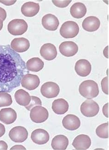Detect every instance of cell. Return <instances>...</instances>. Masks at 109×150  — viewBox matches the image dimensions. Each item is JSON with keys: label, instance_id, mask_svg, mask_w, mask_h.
I'll return each instance as SVG.
<instances>
[{"label": "cell", "instance_id": "cell-1", "mask_svg": "<svg viewBox=\"0 0 109 150\" xmlns=\"http://www.w3.org/2000/svg\"><path fill=\"white\" fill-rule=\"evenodd\" d=\"M29 73L26 64L10 45H0V92H12Z\"/></svg>", "mask_w": 109, "mask_h": 150}, {"label": "cell", "instance_id": "cell-2", "mask_svg": "<svg viewBox=\"0 0 109 150\" xmlns=\"http://www.w3.org/2000/svg\"><path fill=\"white\" fill-rule=\"evenodd\" d=\"M80 94L85 98L92 99L99 94L98 85L92 80H87L81 83L79 87Z\"/></svg>", "mask_w": 109, "mask_h": 150}, {"label": "cell", "instance_id": "cell-3", "mask_svg": "<svg viewBox=\"0 0 109 150\" xmlns=\"http://www.w3.org/2000/svg\"><path fill=\"white\" fill-rule=\"evenodd\" d=\"M79 32V27L76 23L72 21L66 22L62 25L60 34L66 39L73 38L77 36Z\"/></svg>", "mask_w": 109, "mask_h": 150}, {"label": "cell", "instance_id": "cell-4", "mask_svg": "<svg viewBox=\"0 0 109 150\" xmlns=\"http://www.w3.org/2000/svg\"><path fill=\"white\" fill-rule=\"evenodd\" d=\"M27 29V23L24 19H13L8 24V31L13 35H22L26 33Z\"/></svg>", "mask_w": 109, "mask_h": 150}, {"label": "cell", "instance_id": "cell-5", "mask_svg": "<svg viewBox=\"0 0 109 150\" xmlns=\"http://www.w3.org/2000/svg\"><path fill=\"white\" fill-rule=\"evenodd\" d=\"M80 110L84 116L87 117H93L98 114L100 107L94 100L88 99L81 105Z\"/></svg>", "mask_w": 109, "mask_h": 150}, {"label": "cell", "instance_id": "cell-6", "mask_svg": "<svg viewBox=\"0 0 109 150\" xmlns=\"http://www.w3.org/2000/svg\"><path fill=\"white\" fill-rule=\"evenodd\" d=\"M30 117L34 123H43L48 120V112L44 107L41 106H36L31 110Z\"/></svg>", "mask_w": 109, "mask_h": 150}, {"label": "cell", "instance_id": "cell-7", "mask_svg": "<svg viewBox=\"0 0 109 150\" xmlns=\"http://www.w3.org/2000/svg\"><path fill=\"white\" fill-rule=\"evenodd\" d=\"M59 91V86L53 82L45 83L41 88V92L42 95L47 98H53L57 97Z\"/></svg>", "mask_w": 109, "mask_h": 150}, {"label": "cell", "instance_id": "cell-8", "mask_svg": "<svg viewBox=\"0 0 109 150\" xmlns=\"http://www.w3.org/2000/svg\"><path fill=\"white\" fill-rule=\"evenodd\" d=\"M9 137L13 142L22 143L26 141L28 137L26 129L22 126H16L10 131Z\"/></svg>", "mask_w": 109, "mask_h": 150}, {"label": "cell", "instance_id": "cell-9", "mask_svg": "<svg viewBox=\"0 0 109 150\" xmlns=\"http://www.w3.org/2000/svg\"><path fill=\"white\" fill-rule=\"evenodd\" d=\"M40 83V81L38 76L29 73L23 76L21 81L22 86L29 91L36 89L39 86Z\"/></svg>", "mask_w": 109, "mask_h": 150}, {"label": "cell", "instance_id": "cell-10", "mask_svg": "<svg viewBox=\"0 0 109 150\" xmlns=\"http://www.w3.org/2000/svg\"><path fill=\"white\" fill-rule=\"evenodd\" d=\"M60 52L66 57L74 56L78 51L77 44L73 41H65L62 43L59 47Z\"/></svg>", "mask_w": 109, "mask_h": 150}, {"label": "cell", "instance_id": "cell-11", "mask_svg": "<svg viewBox=\"0 0 109 150\" xmlns=\"http://www.w3.org/2000/svg\"><path fill=\"white\" fill-rule=\"evenodd\" d=\"M75 69L79 76L87 77L91 73L92 66L87 60L80 59L76 63Z\"/></svg>", "mask_w": 109, "mask_h": 150}, {"label": "cell", "instance_id": "cell-12", "mask_svg": "<svg viewBox=\"0 0 109 150\" xmlns=\"http://www.w3.org/2000/svg\"><path fill=\"white\" fill-rule=\"evenodd\" d=\"M41 56L47 61H52L57 56V51L54 45L51 43L45 44L40 51Z\"/></svg>", "mask_w": 109, "mask_h": 150}, {"label": "cell", "instance_id": "cell-13", "mask_svg": "<svg viewBox=\"0 0 109 150\" xmlns=\"http://www.w3.org/2000/svg\"><path fill=\"white\" fill-rule=\"evenodd\" d=\"M63 125L67 130H76L81 125V121L78 117L73 114H68L62 120Z\"/></svg>", "mask_w": 109, "mask_h": 150}, {"label": "cell", "instance_id": "cell-14", "mask_svg": "<svg viewBox=\"0 0 109 150\" xmlns=\"http://www.w3.org/2000/svg\"><path fill=\"white\" fill-rule=\"evenodd\" d=\"M49 134L43 129H38L34 130L31 134V139L36 144L44 145L49 140Z\"/></svg>", "mask_w": 109, "mask_h": 150}, {"label": "cell", "instance_id": "cell-15", "mask_svg": "<svg viewBox=\"0 0 109 150\" xmlns=\"http://www.w3.org/2000/svg\"><path fill=\"white\" fill-rule=\"evenodd\" d=\"M10 47L15 52L21 53L29 49L30 42L27 39L23 37L15 38L11 42Z\"/></svg>", "mask_w": 109, "mask_h": 150}, {"label": "cell", "instance_id": "cell-16", "mask_svg": "<svg viewBox=\"0 0 109 150\" xmlns=\"http://www.w3.org/2000/svg\"><path fill=\"white\" fill-rule=\"evenodd\" d=\"M72 146L76 150H87L91 145V139L86 134H80L75 139Z\"/></svg>", "mask_w": 109, "mask_h": 150}, {"label": "cell", "instance_id": "cell-17", "mask_svg": "<svg viewBox=\"0 0 109 150\" xmlns=\"http://www.w3.org/2000/svg\"><path fill=\"white\" fill-rule=\"evenodd\" d=\"M41 23L45 29L49 31L57 30L59 24L58 18L52 14H48L43 16Z\"/></svg>", "mask_w": 109, "mask_h": 150}, {"label": "cell", "instance_id": "cell-18", "mask_svg": "<svg viewBox=\"0 0 109 150\" xmlns=\"http://www.w3.org/2000/svg\"><path fill=\"white\" fill-rule=\"evenodd\" d=\"M17 113L11 108H2L0 111V121L6 125L13 124L17 119Z\"/></svg>", "mask_w": 109, "mask_h": 150}, {"label": "cell", "instance_id": "cell-19", "mask_svg": "<svg viewBox=\"0 0 109 150\" xmlns=\"http://www.w3.org/2000/svg\"><path fill=\"white\" fill-rule=\"evenodd\" d=\"M100 25V19L95 16L87 17L83 21V29L88 32H94L98 30Z\"/></svg>", "mask_w": 109, "mask_h": 150}, {"label": "cell", "instance_id": "cell-20", "mask_svg": "<svg viewBox=\"0 0 109 150\" xmlns=\"http://www.w3.org/2000/svg\"><path fill=\"white\" fill-rule=\"evenodd\" d=\"M39 10V4L32 1L24 3L22 6L21 9L23 14L27 17H32L36 16Z\"/></svg>", "mask_w": 109, "mask_h": 150}, {"label": "cell", "instance_id": "cell-21", "mask_svg": "<svg viewBox=\"0 0 109 150\" xmlns=\"http://www.w3.org/2000/svg\"><path fill=\"white\" fill-rule=\"evenodd\" d=\"M69 145V140L65 135H58L52 139V148L53 150H66Z\"/></svg>", "mask_w": 109, "mask_h": 150}, {"label": "cell", "instance_id": "cell-22", "mask_svg": "<svg viewBox=\"0 0 109 150\" xmlns=\"http://www.w3.org/2000/svg\"><path fill=\"white\" fill-rule=\"evenodd\" d=\"M69 107V104L66 100L60 98L53 101L52 108L56 114L62 115L68 111Z\"/></svg>", "mask_w": 109, "mask_h": 150}, {"label": "cell", "instance_id": "cell-23", "mask_svg": "<svg viewBox=\"0 0 109 150\" xmlns=\"http://www.w3.org/2000/svg\"><path fill=\"white\" fill-rule=\"evenodd\" d=\"M87 11L86 6L82 2L74 3L70 9L71 16L76 18H81L84 17Z\"/></svg>", "mask_w": 109, "mask_h": 150}, {"label": "cell", "instance_id": "cell-24", "mask_svg": "<svg viewBox=\"0 0 109 150\" xmlns=\"http://www.w3.org/2000/svg\"><path fill=\"white\" fill-rule=\"evenodd\" d=\"M15 100L20 106H26L31 101V96L29 93L23 89H19L15 92L14 95Z\"/></svg>", "mask_w": 109, "mask_h": 150}, {"label": "cell", "instance_id": "cell-25", "mask_svg": "<svg viewBox=\"0 0 109 150\" xmlns=\"http://www.w3.org/2000/svg\"><path fill=\"white\" fill-rule=\"evenodd\" d=\"M43 62L38 57H33L27 61L26 66L29 71L38 72L43 69L44 67Z\"/></svg>", "mask_w": 109, "mask_h": 150}, {"label": "cell", "instance_id": "cell-26", "mask_svg": "<svg viewBox=\"0 0 109 150\" xmlns=\"http://www.w3.org/2000/svg\"><path fill=\"white\" fill-rule=\"evenodd\" d=\"M96 133L98 137L101 138H109V122L100 125L96 129Z\"/></svg>", "mask_w": 109, "mask_h": 150}, {"label": "cell", "instance_id": "cell-27", "mask_svg": "<svg viewBox=\"0 0 109 150\" xmlns=\"http://www.w3.org/2000/svg\"><path fill=\"white\" fill-rule=\"evenodd\" d=\"M13 103L11 96L6 92H0V108L8 107Z\"/></svg>", "mask_w": 109, "mask_h": 150}, {"label": "cell", "instance_id": "cell-28", "mask_svg": "<svg viewBox=\"0 0 109 150\" xmlns=\"http://www.w3.org/2000/svg\"><path fill=\"white\" fill-rule=\"evenodd\" d=\"M41 102L40 99L35 96H31V101L27 106H25L26 109L31 111L34 107L37 106H41Z\"/></svg>", "mask_w": 109, "mask_h": 150}, {"label": "cell", "instance_id": "cell-29", "mask_svg": "<svg viewBox=\"0 0 109 150\" xmlns=\"http://www.w3.org/2000/svg\"><path fill=\"white\" fill-rule=\"evenodd\" d=\"M102 90L105 94L109 95V79L108 77L104 78L101 82Z\"/></svg>", "mask_w": 109, "mask_h": 150}, {"label": "cell", "instance_id": "cell-30", "mask_svg": "<svg viewBox=\"0 0 109 150\" xmlns=\"http://www.w3.org/2000/svg\"><path fill=\"white\" fill-rule=\"evenodd\" d=\"M52 2L55 6H57L59 8H65L68 6L70 4L71 1H56V0H53Z\"/></svg>", "mask_w": 109, "mask_h": 150}, {"label": "cell", "instance_id": "cell-31", "mask_svg": "<svg viewBox=\"0 0 109 150\" xmlns=\"http://www.w3.org/2000/svg\"><path fill=\"white\" fill-rule=\"evenodd\" d=\"M103 113L105 117H109V103L105 104L103 108Z\"/></svg>", "mask_w": 109, "mask_h": 150}, {"label": "cell", "instance_id": "cell-32", "mask_svg": "<svg viewBox=\"0 0 109 150\" xmlns=\"http://www.w3.org/2000/svg\"><path fill=\"white\" fill-rule=\"evenodd\" d=\"M6 18V13L4 9L0 7V19L4 21Z\"/></svg>", "mask_w": 109, "mask_h": 150}, {"label": "cell", "instance_id": "cell-33", "mask_svg": "<svg viewBox=\"0 0 109 150\" xmlns=\"http://www.w3.org/2000/svg\"><path fill=\"white\" fill-rule=\"evenodd\" d=\"M8 146L5 142L3 141H0V150H8Z\"/></svg>", "mask_w": 109, "mask_h": 150}, {"label": "cell", "instance_id": "cell-34", "mask_svg": "<svg viewBox=\"0 0 109 150\" xmlns=\"http://www.w3.org/2000/svg\"><path fill=\"white\" fill-rule=\"evenodd\" d=\"M16 1H0V2L3 3V4L6 6H11L14 4Z\"/></svg>", "mask_w": 109, "mask_h": 150}, {"label": "cell", "instance_id": "cell-35", "mask_svg": "<svg viewBox=\"0 0 109 150\" xmlns=\"http://www.w3.org/2000/svg\"><path fill=\"white\" fill-rule=\"evenodd\" d=\"M6 129L4 125L0 123V138L2 137L5 133Z\"/></svg>", "mask_w": 109, "mask_h": 150}, {"label": "cell", "instance_id": "cell-36", "mask_svg": "<svg viewBox=\"0 0 109 150\" xmlns=\"http://www.w3.org/2000/svg\"><path fill=\"white\" fill-rule=\"evenodd\" d=\"M10 150H26V149L21 145H16L13 146Z\"/></svg>", "mask_w": 109, "mask_h": 150}, {"label": "cell", "instance_id": "cell-37", "mask_svg": "<svg viewBox=\"0 0 109 150\" xmlns=\"http://www.w3.org/2000/svg\"><path fill=\"white\" fill-rule=\"evenodd\" d=\"M2 28H3V21L0 19V31L1 30Z\"/></svg>", "mask_w": 109, "mask_h": 150}]
</instances>
